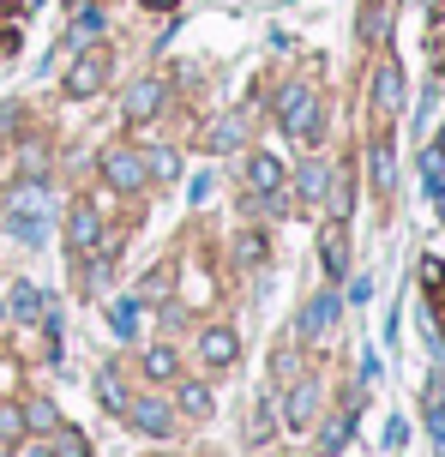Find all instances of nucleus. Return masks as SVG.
I'll use <instances>...</instances> for the list:
<instances>
[{
    "label": "nucleus",
    "mask_w": 445,
    "mask_h": 457,
    "mask_svg": "<svg viewBox=\"0 0 445 457\" xmlns=\"http://www.w3.org/2000/svg\"><path fill=\"white\" fill-rule=\"evenodd\" d=\"M319 265H326V277H343V271H350V235H343V223H326V228H319Z\"/></svg>",
    "instance_id": "9"
},
{
    "label": "nucleus",
    "mask_w": 445,
    "mask_h": 457,
    "mask_svg": "<svg viewBox=\"0 0 445 457\" xmlns=\"http://www.w3.org/2000/svg\"><path fill=\"white\" fill-rule=\"evenodd\" d=\"M48 217H54V193L43 181H12L6 187V228L19 241H43Z\"/></svg>",
    "instance_id": "1"
},
{
    "label": "nucleus",
    "mask_w": 445,
    "mask_h": 457,
    "mask_svg": "<svg viewBox=\"0 0 445 457\" xmlns=\"http://www.w3.org/2000/svg\"><path fill=\"white\" fill-rule=\"evenodd\" d=\"M422 283H427V295L440 301V313H445V265H440V259H427V265H422Z\"/></svg>",
    "instance_id": "25"
},
{
    "label": "nucleus",
    "mask_w": 445,
    "mask_h": 457,
    "mask_svg": "<svg viewBox=\"0 0 445 457\" xmlns=\"http://www.w3.org/2000/svg\"><path fill=\"white\" fill-rule=\"evenodd\" d=\"M24 428H30V434H54V428H61V415H54V403H24Z\"/></svg>",
    "instance_id": "20"
},
{
    "label": "nucleus",
    "mask_w": 445,
    "mask_h": 457,
    "mask_svg": "<svg viewBox=\"0 0 445 457\" xmlns=\"http://www.w3.org/2000/svg\"><path fill=\"white\" fill-rule=\"evenodd\" d=\"M0 457H12V445H0Z\"/></svg>",
    "instance_id": "33"
},
{
    "label": "nucleus",
    "mask_w": 445,
    "mask_h": 457,
    "mask_svg": "<svg viewBox=\"0 0 445 457\" xmlns=\"http://www.w3.org/2000/svg\"><path fill=\"white\" fill-rule=\"evenodd\" d=\"M241 127H247V114H229V120L211 133V151H235V145H241Z\"/></svg>",
    "instance_id": "22"
},
{
    "label": "nucleus",
    "mask_w": 445,
    "mask_h": 457,
    "mask_svg": "<svg viewBox=\"0 0 445 457\" xmlns=\"http://www.w3.org/2000/svg\"><path fill=\"white\" fill-rule=\"evenodd\" d=\"M6 307H12L19 320H48V301H43L37 283H12V289H6Z\"/></svg>",
    "instance_id": "15"
},
{
    "label": "nucleus",
    "mask_w": 445,
    "mask_h": 457,
    "mask_svg": "<svg viewBox=\"0 0 445 457\" xmlns=\"http://www.w3.org/2000/svg\"><path fill=\"white\" fill-rule=\"evenodd\" d=\"M139 361H144V379H181V355L169 343H151Z\"/></svg>",
    "instance_id": "17"
},
{
    "label": "nucleus",
    "mask_w": 445,
    "mask_h": 457,
    "mask_svg": "<svg viewBox=\"0 0 445 457\" xmlns=\"http://www.w3.org/2000/svg\"><path fill=\"white\" fill-rule=\"evenodd\" d=\"M440 151H445V133H440Z\"/></svg>",
    "instance_id": "34"
},
{
    "label": "nucleus",
    "mask_w": 445,
    "mask_h": 457,
    "mask_svg": "<svg viewBox=\"0 0 445 457\" xmlns=\"http://www.w3.org/2000/svg\"><path fill=\"white\" fill-rule=\"evenodd\" d=\"M241 187H247V193H259V199H271V193L283 187V162L271 157V151H253V157L241 162Z\"/></svg>",
    "instance_id": "7"
},
{
    "label": "nucleus",
    "mask_w": 445,
    "mask_h": 457,
    "mask_svg": "<svg viewBox=\"0 0 445 457\" xmlns=\"http://www.w3.org/2000/svg\"><path fill=\"white\" fill-rule=\"evenodd\" d=\"M96 30H103V12H96V6H85V12H78V24H72V43H91Z\"/></svg>",
    "instance_id": "26"
},
{
    "label": "nucleus",
    "mask_w": 445,
    "mask_h": 457,
    "mask_svg": "<svg viewBox=\"0 0 445 457\" xmlns=\"http://www.w3.org/2000/svg\"><path fill=\"white\" fill-rule=\"evenodd\" d=\"M144 6H157V12H169V6H175V0H144Z\"/></svg>",
    "instance_id": "32"
},
{
    "label": "nucleus",
    "mask_w": 445,
    "mask_h": 457,
    "mask_svg": "<svg viewBox=\"0 0 445 457\" xmlns=\"http://www.w3.org/2000/svg\"><path fill=\"white\" fill-rule=\"evenodd\" d=\"M235 253H241V265H265V235H241Z\"/></svg>",
    "instance_id": "28"
},
{
    "label": "nucleus",
    "mask_w": 445,
    "mask_h": 457,
    "mask_svg": "<svg viewBox=\"0 0 445 457\" xmlns=\"http://www.w3.org/2000/svg\"><path fill=\"white\" fill-rule=\"evenodd\" d=\"M175 410L187 415V421H205V415H211V391L199 386V379H187V386L175 391Z\"/></svg>",
    "instance_id": "19"
},
{
    "label": "nucleus",
    "mask_w": 445,
    "mask_h": 457,
    "mask_svg": "<svg viewBox=\"0 0 445 457\" xmlns=\"http://www.w3.org/2000/svg\"><path fill=\"white\" fill-rule=\"evenodd\" d=\"M127 397H133V391H127V379H120V367H103V373H96V403H103V410H127Z\"/></svg>",
    "instance_id": "18"
},
{
    "label": "nucleus",
    "mask_w": 445,
    "mask_h": 457,
    "mask_svg": "<svg viewBox=\"0 0 445 457\" xmlns=\"http://www.w3.org/2000/svg\"><path fill=\"white\" fill-rule=\"evenodd\" d=\"M19 434H24V415L12 410V403H0V445H12Z\"/></svg>",
    "instance_id": "27"
},
{
    "label": "nucleus",
    "mask_w": 445,
    "mask_h": 457,
    "mask_svg": "<svg viewBox=\"0 0 445 457\" xmlns=\"http://www.w3.org/2000/svg\"><path fill=\"white\" fill-rule=\"evenodd\" d=\"M235 355H241V337H235L229 325H211V331H199V361L211 367V373L235 367Z\"/></svg>",
    "instance_id": "8"
},
{
    "label": "nucleus",
    "mask_w": 445,
    "mask_h": 457,
    "mask_svg": "<svg viewBox=\"0 0 445 457\" xmlns=\"http://www.w3.org/2000/svg\"><path fill=\"white\" fill-rule=\"evenodd\" d=\"M109 325H115L120 337H133V331H139V301H115V307H109Z\"/></svg>",
    "instance_id": "21"
},
{
    "label": "nucleus",
    "mask_w": 445,
    "mask_h": 457,
    "mask_svg": "<svg viewBox=\"0 0 445 457\" xmlns=\"http://www.w3.org/2000/svg\"><path fill=\"white\" fill-rule=\"evenodd\" d=\"M96 241H103V211L78 199V205L67 211V247L78 253V259H91V253H96Z\"/></svg>",
    "instance_id": "6"
},
{
    "label": "nucleus",
    "mask_w": 445,
    "mask_h": 457,
    "mask_svg": "<svg viewBox=\"0 0 445 457\" xmlns=\"http://www.w3.org/2000/svg\"><path fill=\"white\" fill-rule=\"evenodd\" d=\"M337 307H343L337 295H319V301H307V313L295 320V337H319V331H326V325L337 320Z\"/></svg>",
    "instance_id": "14"
},
{
    "label": "nucleus",
    "mask_w": 445,
    "mask_h": 457,
    "mask_svg": "<svg viewBox=\"0 0 445 457\" xmlns=\"http://www.w3.org/2000/svg\"><path fill=\"white\" fill-rule=\"evenodd\" d=\"M350 434H355V403H343V410H337V415L326 421V428H319V452L337 457L343 445H350Z\"/></svg>",
    "instance_id": "13"
},
{
    "label": "nucleus",
    "mask_w": 445,
    "mask_h": 457,
    "mask_svg": "<svg viewBox=\"0 0 445 457\" xmlns=\"http://www.w3.org/2000/svg\"><path fill=\"white\" fill-rule=\"evenodd\" d=\"M331 162H319V157H307L301 169H295V193H301L307 205H319V199H331Z\"/></svg>",
    "instance_id": "10"
},
{
    "label": "nucleus",
    "mask_w": 445,
    "mask_h": 457,
    "mask_svg": "<svg viewBox=\"0 0 445 457\" xmlns=\"http://www.w3.org/2000/svg\"><path fill=\"white\" fill-rule=\"evenodd\" d=\"M313 410H319V386H313V379H301V386L283 397V421H289V428H307Z\"/></svg>",
    "instance_id": "11"
},
{
    "label": "nucleus",
    "mask_w": 445,
    "mask_h": 457,
    "mask_svg": "<svg viewBox=\"0 0 445 457\" xmlns=\"http://www.w3.org/2000/svg\"><path fill=\"white\" fill-rule=\"evenodd\" d=\"M109 67H115V61H109V48H85V54H78V61L67 67L61 91H67L72 103H85V96H96L103 85H109Z\"/></svg>",
    "instance_id": "3"
},
{
    "label": "nucleus",
    "mask_w": 445,
    "mask_h": 457,
    "mask_svg": "<svg viewBox=\"0 0 445 457\" xmlns=\"http://www.w3.org/2000/svg\"><path fill=\"white\" fill-rule=\"evenodd\" d=\"M433 61H440V72H445V37H433Z\"/></svg>",
    "instance_id": "31"
},
{
    "label": "nucleus",
    "mask_w": 445,
    "mask_h": 457,
    "mask_svg": "<svg viewBox=\"0 0 445 457\" xmlns=\"http://www.w3.org/2000/svg\"><path fill=\"white\" fill-rule=\"evenodd\" d=\"M151 175H157V181H175V157H169V151H151Z\"/></svg>",
    "instance_id": "29"
},
{
    "label": "nucleus",
    "mask_w": 445,
    "mask_h": 457,
    "mask_svg": "<svg viewBox=\"0 0 445 457\" xmlns=\"http://www.w3.org/2000/svg\"><path fill=\"white\" fill-rule=\"evenodd\" d=\"M398 96H403V79H398V61H385L374 79V114H391L398 109Z\"/></svg>",
    "instance_id": "16"
},
{
    "label": "nucleus",
    "mask_w": 445,
    "mask_h": 457,
    "mask_svg": "<svg viewBox=\"0 0 445 457\" xmlns=\"http://www.w3.org/2000/svg\"><path fill=\"white\" fill-rule=\"evenodd\" d=\"M127 421H133V428H139V434H151V439H169L175 434V410H169L163 397H127Z\"/></svg>",
    "instance_id": "5"
},
{
    "label": "nucleus",
    "mask_w": 445,
    "mask_h": 457,
    "mask_svg": "<svg viewBox=\"0 0 445 457\" xmlns=\"http://www.w3.org/2000/svg\"><path fill=\"white\" fill-rule=\"evenodd\" d=\"M157 109H163V79H139L127 91V120H151Z\"/></svg>",
    "instance_id": "12"
},
{
    "label": "nucleus",
    "mask_w": 445,
    "mask_h": 457,
    "mask_svg": "<svg viewBox=\"0 0 445 457\" xmlns=\"http://www.w3.org/2000/svg\"><path fill=\"white\" fill-rule=\"evenodd\" d=\"M0 307H6V301H0Z\"/></svg>",
    "instance_id": "35"
},
{
    "label": "nucleus",
    "mask_w": 445,
    "mask_h": 457,
    "mask_svg": "<svg viewBox=\"0 0 445 457\" xmlns=\"http://www.w3.org/2000/svg\"><path fill=\"white\" fill-rule=\"evenodd\" d=\"M277 127L289 138H319V133H326L313 85H283V91H277Z\"/></svg>",
    "instance_id": "2"
},
{
    "label": "nucleus",
    "mask_w": 445,
    "mask_h": 457,
    "mask_svg": "<svg viewBox=\"0 0 445 457\" xmlns=\"http://www.w3.org/2000/svg\"><path fill=\"white\" fill-rule=\"evenodd\" d=\"M54 445H61V457H91V445H85L78 428H54Z\"/></svg>",
    "instance_id": "24"
},
{
    "label": "nucleus",
    "mask_w": 445,
    "mask_h": 457,
    "mask_svg": "<svg viewBox=\"0 0 445 457\" xmlns=\"http://www.w3.org/2000/svg\"><path fill=\"white\" fill-rule=\"evenodd\" d=\"M433 211L445 217V181H433Z\"/></svg>",
    "instance_id": "30"
},
{
    "label": "nucleus",
    "mask_w": 445,
    "mask_h": 457,
    "mask_svg": "<svg viewBox=\"0 0 445 457\" xmlns=\"http://www.w3.org/2000/svg\"><path fill=\"white\" fill-rule=\"evenodd\" d=\"M103 181L115 187V193H139V187L151 181L144 151H109V157H103Z\"/></svg>",
    "instance_id": "4"
},
{
    "label": "nucleus",
    "mask_w": 445,
    "mask_h": 457,
    "mask_svg": "<svg viewBox=\"0 0 445 457\" xmlns=\"http://www.w3.org/2000/svg\"><path fill=\"white\" fill-rule=\"evenodd\" d=\"M367 162H374V187H379V193H391V145H385V138L374 145V157H367Z\"/></svg>",
    "instance_id": "23"
}]
</instances>
